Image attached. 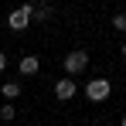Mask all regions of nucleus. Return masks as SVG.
<instances>
[{"label":"nucleus","instance_id":"f257e3e1","mask_svg":"<svg viewBox=\"0 0 126 126\" xmlns=\"http://www.w3.org/2000/svg\"><path fill=\"white\" fill-rule=\"evenodd\" d=\"M31 10H34V3H21L17 10H10V14H7V27H10V31H24V27L31 24Z\"/></svg>","mask_w":126,"mask_h":126},{"label":"nucleus","instance_id":"f03ea898","mask_svg":"<svg viewBox=\"0 0 126 126\" xmlns=\"http://www.w3.org/2000/svg\"><path fill=\"white\" fill-rule=\"evenodd\" d=\"M109 92H112V89H109L106 79H92V82L85 85V99H89V102H106Z\"/></svg>","mask_w":126,"mask_h":126},{"label":"nucleus","instance_id":"7ed1b4c3","mask_svg":"<svg viewBox=\"0 0 126 126\" xmlns=\"http://www.w3.org/2000/svg\"><path fill=\"white\" fill-rule=\"evenodd\" d=\"M85 68H89V51H82V48L65 58V72H68V75H79V72H85Z\"/></svg>","mask_w":126,"mask_h":126},{"label":"nucleus","instance_id":"20e7f679","mask_svg":"<svg viewBox=\"0 0 126 126\" xmlns=\"http://www.w3.org/2000/svg\"><path fill=\"white\" fill-rule=\"evenodd\" d=\"M55 95H58L62 102H68V99H75V95H79V85L72 82V79H62V82L55 85Z\"/></svg>","mask_w":126,"mask_h":126},{"label":"nucleus","instance_id":"39448f33","mask_svg":"<svg viewBox=\"0 0 126 126\" xmlns=\"http://www.w3.org/2000/svg\"><path fill=\"white\" fill-rule=\"evenodd\" d=\"M38 68H41V62H38L34 55H24L21 62H17V72H21V75H38Z\"/></svg>","mask_w":126,"mask_h":126},{"label":"nucleus","instance_id":"423d86ee","mask_svg":"<svg viewBox=\"0 0 126 126\" xmlns=\"http://www.w3.org/2000/svg\"><path fill=\"white\" fill-rule=\"evenodd\" d=\"M0 92H3V99L10 102V99H17V95H21V85H17V82H3V89H0Z\"/></svg>","mask_w":126,"mask_h":126},{"label":"nucleus","instance_id":"0eeeda50","mask_svg":"<svg viewBox=\"0 0 126 126\" xmlns=\"http://www.w3.org/2000/svg\"><path fill=\"white\" fill-rule=\"evenodd\" d=\"M48 17H51V7H48V3H38V7L31 10V21H48Z\"/></svg>","mask_w":126,"mask_h":126},{"label":"nucleus","instance_id":"6e6552de","mask_svg":"<svg viewBox=\"0 0 126 126\" xmlns=\"http://www.w3.org/2000/svg\"><path fill=\"white\" fill-rule=\"evenodd\" d=\"M112 27H116V31H126V14H123V10L112 14Z\"/></svg>","mask_w":126,"mask_h":126},{"label":"nucleus","instance_id":"1a4fd4ad","mask_svg":"<svg viewBox=\"0 0 126 126\" xmlns=\"http://www.w3.org/2000/svg\"><path fill=\"white\" fill-rule=\"evenodd\" d=\"M0 119H3V123H10V119H14V106H10V102H3V109H0Z\"/></svg>","mask_w":126,"mask_h":126},{"label":"nucleus","instance_id":"9d476101","mask_svg":"<svg viewBox=\"0 0 126 126\" xmlns=\"http://www.w3.org/2000/svg\"><path fill=\"white\" fill-rule=\"evenodd\" d=\"M3 68H7V55L0 51V72H3Z\"/></svg>","mask_w":126,"mask_h":126},{"label":"nucleus","instance_id":"9b49d317","mask_svg":"<svg viewBox=\"0 0 126 126\" xmlns=\"http://www.w3.org/2000/svg\"><path fill=\"white\" fill-rule=\"evenodd\" d=\"M123 55H126V44H123Z\"/></svg>","mask_w":126,"mask_h":126},{"label":"nucleus","instance_id":"f8f14e48","mask_svg":"<svg viewBox=\"0 0 126 126\" xmlns=\"http://www.w3.org/2000/svg\"><path fill=\"white\" fill-rule=\"evenodd\" d=\"M123 126H126V116H123Z\"/></svg>","mask_w":126,"mask_h":126}]
</instances>
